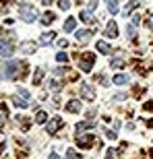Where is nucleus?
I'll return each mask as SVG.
<instances>
[{
    "label": "nucleus",
    "instance_id": "42",
    "mask_svg": "<svg viewBox=\"0 0 153 159\" xmlns=\"http://www.w3.org/2000/svg\"><path fill=\"white\" fill-rule=\"evenodd\" d=\"M147 126H153V120H149V122H147Z\"/></svg>",
    "mask_w": 153,
    "mask_h": 159
},
{
    "label": "nucleus",
    "instance_id": "7",
    "mask_svg": "<svg viewBox=\"0 0 153 159\" xmlns=\"http://www.w3.org/2000/svg\"><path fill=\"white\" fill-rule=\"evenodd\" d=\"M79 19H81L83 23H87V25H93L95 21H97V19L93 17V12H91V11H81V15H79Z\"/></svg>",
    "mask_w": 153,
    "mask_h": 159
},
{
    "label": "nucleus",
    "instance_id": "18",
    "mask_svg": "<svg viewBox=\"0 0 153 159\" xmlns=\"http://www.w3.org/2000/svg\"><path fill=\"white\" fill-rule=\"evenodd\" d=\"M128 81H130V77H126V75H116V77H114V83H116V85H126Z\"/></svg>",
    "mask_w": 153,
    "mask_h": 159
},
{
    "label": "nucleus",
    "instance_id": "24",
    "mask_svg": "<svg viewBox=\"0 0 153 159\" xmlns=\"http://www.w3.org/2000/svg\"><path fill=\"white\" fill-rule=\"evenodd\" d=\"M12 103H15L17 107H29V103H27V99H25V97H23V99H15Z\"/></svg>",
    "mask_w": 153,
    "mask_h": 159
},
{
    "label": "nucleus",
    "instance_id": "20",
    "mask_svg": "<svg viewBox=\"0 0 153 159\" xmlns=\"http://www.w3.org/2000/svg\"><path fill=\"white\" fill-rule=\"evenodd\" d=\"M35 122H37V124H46V122H48V114H46V112H37Z\"/></svg>",
    "mask_w": 153,
    "mask_h": 159
},
{
    "label": "nucleus",
    "instance_id": "25",
    "mask_svg": "<svg viewBox=\"0 0 153 159\" xmlns=\"http://www.w3.org/2000/svg\"><path fill=\"white\" fill-rule=\"evenodd\" d=\"M58 6L62 11H68V8H71V0H58Z\"/></svg>",
    "mask_w": 153,
    "mask_h": 159
},
{
    "label": "nucleus",
    "instance_id": "36",
    "mask_svg": "<svg viewBox=\"0 0 153 159\" xmlns=\"http://www.w3.org/2000/svg\"><path fill=\"white\" fill-rule=\"evenodd\" d=\"M106 159H114V149H110V151H108V155H106Z\"/></svg>",
    "mask_w": 153,
    "mask_h": 159
},
{
    "label": "nucleus",
    "instance_id": "13",
    "mask_svg": "<svg viewBox=\"0 0 153 159\" xmlns=\"http://www.w3.org/2000/svg\"><path fill=\"white\" fill-rule=\"evenodd\" d=\"M95 122L93 120H87V122H79L76 124V132H83V130H89V128H93Z\"/></svg>",
    "mask_w": 153,
    "mask_h": 159
},
{
    "label": "nucleus",
    "instance_id": "38",
    "mask_svg": "<svg viewBox=\"0 0 153 159\" xmlns=\"http://www.w3.org/2000/svg\"><path fill=\"white\" fill-rule=\"evenodd\" d=\"M58 46L60 48H66V39H58Z\"/></svg>",
    "mask_w": 153,
    "mask_h": 159
},
{
    "label": "nucleus",
    "instance_id": "8",
    "mask_svg": "<svg viewBox=\"0 0 153 159\" xmlns=\"http://www.w3.org/2000/svg\"><path fill=\"white\" fill-rule=\"evenodd\" d=\"M91 35H93V31H91V29H83V31H76V39L81 41V43H87V41L91 39Z\"/></svg>",
    "mask_w": 153,
    "mask_h": 159
},
{
    "label": "nucleus",
    "instance_id": "5",
    "mask_svg": "<svg viewBox=\"0 0 153 159\" xmlns=\"http://www.w3.org/2000/svg\"><path fill=\"white\" fill-rule=\"evenodd\" d=\"M60 126H64V120L62 118H52L50 122H48V126H46V132L48 134H56V130H58Z\"/></svg>",
    "mask_w": 153,
    "mask_h": 159
},
{
    "label": "nucleus",
    "instance_id": "27",
    "mask_svg": "<svg viewBox=\"0 0 153 159\" xmlns=\"http://www.w3.org/2000/svg\"><path fill=\"white\" fill-rule=\"evenodd\" d=\"M137 6H139V2H137V0H130V2H128V6H126V15H128L130 11H135Z\"/></svg>",
    "mask_w": 153,
    "mask_h": 159
},
{
    "label": "nucleus",
    "instance_id": "15",
    "mask_svg": "<svg viewBox=\"0 0 153 159\" xmlns=\"http://www.w3.org/2000/svg\"><path fill=\"white\" fill-rule=\"evenodd\" d=\"M108 2V11L112 12V15H116L118 11H120V6H118V0H106Z\"/></svg>",
    "mask_w": 153,
    "mask_h": 159
},
{
    "label": "nucleus",
    "instance_id": "33",
    "mask_svg": "<svg viewBox=\"0 0 153 159\" xmlns=\"http://www.w3.org/2000/svg\"><path fill=\"white\" fill-rule=\"evenodd\" d=\"M64 72H66V68H56V70H54V75H56V77H62Z\"/></svg>",
    "mask_w": 153,
    "mask_h": 159
},
{
    "label": "nucleus",
    "instance_id": "2",
    "mask_svg": "<svg viewBox=\"0 0 153 159\" xmlns=\"http://www.w3.org/2000/svg\"><path fill=\"white\" fill-rule=\"evenodd\" d=\"M19 66H21V62H19V60H11V62H6V66H4V77L6 79H15L19 75Z\"/></svg>",
    "mask_w": 153,
    "mask_h": 159
},
{
    "label": "nucleus",
    "instance_id": "3",
    "mask_svg": "<svg viewBox=\"0 0 153 159\" xmlns=\"http://www.w3.org/2000/svg\"><path fill=\"white\" fill-rule=\"evenodd\" d=\"M12 52H15V43L11 39H0V56L2 58H8Z\"/></svg>",
    "mask_w": 153,
    "mask_h": 159
},
{
    "label": "nucleus",
    "instance_id": "22",
    "mask_svg": "<svg viewBox=\"0 0 153 159\" xmlns=\"http://www.w3.org/2000/svg\"><path fill=\"white\" fill-rule=\"evenodd\" d=\"M135 35H137L135 25H128V27H126V37H128V39H135Z\"/></svg>",
    "mask_w": 153,
    "mask_h": 159
},
{
    "label": "nucleus",
    "instance_id": "12",
    "mask_svg": "<svg viewBox=\"0 0 153 159\" xmlns=\"http://www.w3.org/2000/svg\"><path fill=\"white\" fill-rule=\"evenodd\" d=\"M66 112H81V101L79 99H72L66 103Z\"/></svg>",
    "mask_w": 153,
    "mask_h": 159
},
{
    "label": "nucleus",
    "instance_id": "23",
    "mask_svg": "<svg viewBox=\"0 0 153 159\" xmlns=\"http://www.w3.org/2000/svg\"><path fill=\"white\" fill-rule=\"evenodd\" d=\"M66 159H81V155L76 153L75 149H68V151H66Z\"/></svg>",
    "mask_w": 153,
    "mask_h": 159
},
{
    "label": "nucleus",
    "instance_id": "35",
    "mask_svg": "<svg viewBox=\"0 0 153 159\" xmlns=\"http://www.w3.org/2000/svg\"><path fill=\"white\" fill-rule=\"evenodd\" d=\"M141 23V17L139 15H132V25H139Z\"/></svg>",
    "mask_w": 153,
    "mask_h": 159
},
{
    "label": "nucleus",
    "instance_id": "14",
    "mask_svg": "<svg viewBox=\"0 0 153 159\" xmlns=\"http://www.w3.org/2000/svg\"><path fill=\"white\" fill-rule=\"evenodd\" d=\"M52 41H54V33H52V31H48V33H44V35L39 37L41 46H48V43H52Z\"/></svg>",
    "mask_w": 153,
    "mask_h": 159
},
{
    "label": "nucleus",
    "instance_id": "30",
    "mask_svg": "<svg viewBox=\"0 0 153 159\" xmlns=\"http://www.w3.org/2000/svg\"><path fill=\"white\" fill-rule=\"evenodd\" d=\"M56 60H58V62H66V60H68V56H66L64 52H58V54H56Z\"/></svg>",
    "mask_w": 153,
    "mask_h": 159
},
{
    "label": "nucleus",
    "instance_id": "40",
    "mask_svg": "<svg viewBox=\"0 0 153 159\" xmlns=\"http://www.w3.org/2000/svg\"><path fill=\"white\" fill-rule=\"evenodd\" d=\"M147 25H149V27H151V29H153V15H151V17H149V21H147Z\"/></svg>",
    "mask_w": 153,
    "mask_h": 159
},
{
    "label": "nucleus",
    "instance_id": "10",
    "mask_svg": "<svg viewBox=\"0 0 153 159\" xmlns=\"http://www.w3.org/2000/svg\"><path fill=\"white\" fill-rule=\"evenodd\" d=\"M76 143H79L81 147H89V145L93 143V136L91 134H79L76 136Z\"/></svg>",
    "mask_w": 153,
    "mask_h": 159
},
{
    "label": "nucleus",
    "instance_id": "28",
    "mask_svg": "<svg viewBox=\"0 0 153 159\" xmlns=\"http://www.w3.org/2000/svg\"><path fill=\"white\" fill-rule=\"evenodd\" d=\"M50 89H52L54 93H58L60 91V83L58 81H50Z\"/></svg>",
    "mask_w": 153,
    "mask_h": 159
},
{
    "label": "nucleus",
    "instance_id": "31",
    "mask_svg": "<svg viewBox=\"0 0 153 159\" xmlns=\"http://www.w3.org/2000/svg\"><path fill=\"white\" fill-rule=\"evenodd\" d=\"M124 99H126V93H116L112 97V101H124Z\"/></svg>",
    "mask_w": 153,
    "mask_h": 159
},
{
    "label": "nucleus",
    "instance_id": "4",
    "mask_svg": "<svg viewBox=\"0 0 153 159\" xmlns=\"http://www.w3.org/2000/svg\"><path fill=\"white\" fill-rule=\"evenodd\" d=\"M93 60H95V56H93V54L85 56L83 60H79V68H81L83 72H91V68H93Z\"/></svg>",
    "mask_w": 153,
    "mask_h": 159
},
{
    "label": "nucleus",
    "instance_id": "11",
    "mask_svg": "<svg viewBox=\"0 0 153 159\" xmlns=\"http://www.w3.org/2000/svg\"><path fill=\"white\" fill-rule=\"evenodd\" d=\"M106 35L108 37H116L118 35V27H116V23H114V21H110V23H108V27H106Z\"/></svg>",
    "mask_w": 153,
    "mask_h": 159
},
{
    "label": "nucleus",
    "instance_id": "37",
    "mask_svg": "<svg viewBox=\"0 0 153 159\" xmlns=\"http://www.w3.org/2000/svg\"><path fill=\"white\" fill-rule=\"evenodd\" d=\"M143 107H145V110H151V112H153V101H151V103H145Z\"/></svg>",
    "mask_w": 153,
    "mask_h": 159
},
{
    "label": "nucleus",
    "instance_id": "32",
    "mask_svg": "<svg viewBox=\"0 0 153 159\" xmlns=\"http://www.w3.org/2000/svg\"><path fill=\"white\" fill-rule=\"evenodd\" d=\"M97 6V0H87V11H93Z\"/></svg>",
    "mask_w": 153,
    "mask_h": 159
},
{
    "label": "nucleus",
    "instance_id": "41",
    "mask_svg": "<svg viewBox=\"0 0 153 159\" xmlns=\"http://www.w3.org/2000/svg\"><path fill=\"white\" fill-rule=\"evenodd\" d=\"M41 4H50V0H39Z\"/></svg>",
    "mask_w": 153,
    "mask_h": 159
},
{
    "label": "nucleus",
    "instance_id": "1",
    "mask_svg": "<svg viewBox=\"0 0 153 159\" xmlns=\"http://www.w3.org/2000/svg\"><path fill=\"white\" fill-rule=\"evenodd\" d=\"M19 12H21V19H23L25 23H35V19H37V11L33 8V6L25 4V2H21V4H19Z\"/></svg>",
    "mask_w": 153,
    "mask_h": 159
},
{
    "label": "nucleus",
    "instance_id": "21",
    "mask_svg": "<svg viewBox=\"0 0 153 159\" xmlns=\"http://www.w3.org/2000/svg\"><path fill=\"white\" fill-rule=\"evenodd\" d=\"M54 12H46V15H44V19H41V23L44 25H50V23H54Z\"/></svg>",
    "mask_w": 153,
    "mask_h": 159
},
{
    "label": "nucleus",
    "instance_id": "16",
    "mask_svg": "<svg viewBox=\"0 0 153 159\" xmlns=\"http://www.w3.org/2000/svg\"><path fill=\"white\" fill-rule=\"evenodd\" d=\"M97 50H100L101 54H106V56H108V54H112V50H110V46H108L106 41H97Z\"/></svg>",
    "mask_w": 153,
    "mask_h": 159
},
{
    "label": "nucleus",
    "instance_id": "17",
    "mask_svg": "<svg viewBox=\"0 0 153 159\" xmlns=\"http://www.w3.org/2000/svg\"><path fill=\"white\" fill-rule=\"evenodd\" d=\"M75 27H76V19H66V23H64V31H75Z\"/></svg>",
    "mask_w": 153,
    "mask_h": 159
},
{
    "label": "nucleus",
    "instance_id": "29",
    "mask_svg": "<svg viewBox=\"0 0 153 159\" xmlns=\"http://www.w3.org/2000/svg\"><path fill=\"white\" fill-rule=\"evenodd\" d=\"M17 93L21 95V97H25V99H29V91H25L23 87H17Z\"/></svg>",
    "mask_w": 153,
    "mask_h": 159
},
{
    "label": "nucleus",
    "instance_id": "9",
    "mask_svg": "<svg viewBox=\"0 0 153 159\" xmlns=\"http://www.w3.org/2000/svg\"><path fill=\"white\" fill-rule=\"evenodd\" d=\"M37 50V43H33V41H23L21 43V52L23 54H35Z\"/></svg>",
    "mask_w": 153,
    "mask_h": 159
},
{
    "label": "nucleus",
    "instance_id": "26",
    "mask_svg": "<svg viewBox=\"0 0 153 159\" xmlns=\"http://www.w3.org/2000/svg\"><path fill=\"white\" fill-rule=\"evenodd\" d=\"M110 64H112V68H120V66L124 64V60H122V58H114Z\"/></svg>",
    "mask_w": 153,
    "mask_h": 159
},
{
    "label": "nucleus",
    "instance_id": "34",
    "mask_svg": "<svg viewBox=\"0 0 153 159\" xmlns=\"http://www.w3.org/2000/svg\"><path fill=\"white\" fill-rule=\"evenodd\" d=\"M106 136L110 139V141H114V139H116V132H114V130H108V132H106Z\"/></svg>",
    "mask_w": 153,
    "mask_h": 159
},
{
    "label": "nucleus",
    "instance_id": "6",
    "mask_svg": "<svg viewBox=\"0 0 153 159\" xmlns=\"http://www.w3.org/2000/svg\"><path fill=\"white\" fill-rule=\"evenodd\" d=\"M81 97H85V99H95V91L89 83H81Z\"/></svg>",
    "mask_w": 153,
    "mask_h": 159
},
{
    "label": "nucleus",
    "instance_id": "19",
    "mask_svg": "<svg viewBox=\"0 0 153 159\" xmlns=\"http://www.w3.org/2000/svg\"><path fill=\"white\" fill-rule=\"evenodd\" d=\"M41 79H44V68H37L35 75H33V85H39Z\"/></svg>",
    "mask_w": 153,
    "mask_h": 159
},
{
    "label": "nucleus",
    "instance_id": "39",
    "mask_svg": "<svg viewBox=\"0 0 153 159\" xmlns=\"http://www.w3.org/2000/svg\"><path fill=\"white\" fill-rule=\"evenodd\" d=\"M48 159H60V155L58 153H50V157H48Z\"/></svg>",
    "mask_w": 153,
    "mask_h": 159
}]
</instances>
